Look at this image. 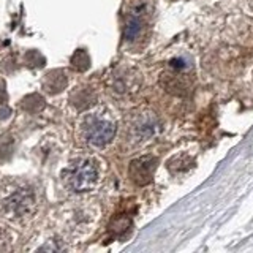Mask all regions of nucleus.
I'll return each mask as SVG.
<instances>
[{"label":"nucleus","instance_id":"obj_7","mask_svg":"<svg viewBox=\"0 0 253 253\" xmlns=\"http://www.w3.org/2000/svg\"><path fill=\"white\" fill-rule=\"evenodd\" d=\"M169 65H171L172 70H177V71L185 70V60H184V59H172V60L169 62Z\"/></svg>","mask_w":253,"mask_h":253},{"label":"nucleus","instance_id":"obj_4","mask_svg":"<svg viewBox=\"0 0 253 253\" xmlns=\"http://www.w3.org/2000/svg\"><path fill=\"white\" fill-rule=\"evenodd\" d=\"M130 130H131L133 138H136L138 141H146L155 136V134L162 130V124L154 113L144 111V113L138 114L133 119Z\"/></svg>","mask_w":253,"mask_h":253},{"label":"nucleus","instance_id":"obj_2","mask_svg":"<svg viewBox=\"0 0 253 253\" xmlns=\"http://www.w3.org/2000/svg\"><path fill=\"white\" fill-rule=\"evenodd\" d=\"M117 124L111 116L105 113H93L85 116L81 125L83 138L89 146L105 147L114 139Z\"/></svg>","mask_w":253,"mask_h":253},{"label":"nucleus","instance_id":"obj_5","mask_svg":"<svg viewBox=\"0 0 253 253\" xmlns=\"http://www.w3.org/2000/svg\"><path fill=\"white\" fill-rule=\"evenodd\" d=\"M157 168V158L152 155L141 157L138 160H133L130 165V176L139 185L149 184L154 177V172Z\"/></svg>","mask_w":253,"mask_h":253},{"label":"nucleus","instance_id":"obj_3","mask_svg":"<svg viewBox=\"0 0 253 253\" xmlns=\"http://www.w3.org/2000/svg\"><path fill=\"white\" fill-rule=\"evenodd\" d=\"M2 209L8 218H26L37 209V195L30 187H18L2 200Z\"/></svg>","mask_w":253,"mask_h":253},{"label":"nucleus","instance_id":"obj_1","mask_svg":"<svg viewBox=\"0 0 253 253\" xmlns=\"http://www.w3.org/2000/svg\"><path fill=\"white\" fill-rule=\"evenodd\" d=\"M98 166L92 158H78L73 160L63 171V184L75 193L90 192L98 184Z\"/></svg>","mask_w":253,"mask_h":253},{"label":"nucleus","instance_id":"obj_6","mask_svg":"<svg viewBox=\"0 0 253 253\" xmlns=\"http://www.w3.org/2000/svg\"><path fill=\"white\" fill-rule=\"evenodd\" d=\"M141 30H142V19L139 18L138 14H133L131 18L128 19V22H126L125 29H124V37H125V40L131 42V40L139 37Z\"/></svg>","mask_w":253,"mask_h":253}]
</instances>
